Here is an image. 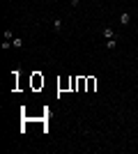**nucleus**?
<instances>
[{
	"instance_id": "obj_5",
	"label": "nucleus",
	"mask_w": 138,
	"mask_h": 154,
	"mask_svg": "<svg viewBox=\"0 0 138 154\" xmlns=\"http://www.w3.org/2000/svg\"><path fill=\"white\" fill-rule=\"evenodd\" d=\"M97 87V78H87V90H95Z\"/></svg>"
},
{
	"instance_id": "obj_1",
	"label": "nucleus",
	"mask_w": 138,
	"mask_h": 154,
	"mask_svg": "<svg viewBox=\"0 0 138 154\" xmlns=\"http://www.w3.org/2000/svg\"><path fill=\"white\" fill-rule=\"evenodd\" d=\"M101 34L106 37V39H115V30H113V28H108V26L101 30Z\"/></svg>"
},
{
	"instance_id": "obj_8",
	"label": "nucleus",
	"mask_w": 138,
	"mask_h": 154,
	"mask_svg": "<svg viewBox=\"0 0 138 154\" xmlns=\"http://www.w3.org/2000/svg\"><path fill=\"white\" fill-rule=\"evenodd\" d=\"M5 39H14V32L12 30H5Z\"/></svg>"
},
{
	"instance_id": "obj_2",
	"label": "nucleus",
	"mask_w": 138,
	"mask_h": 154,
	"mask_svg": "<svg viewBox=\"0 0 138 154\" xmlns=\"http://www.w3.org/2000/svg\"><path fill=\"white\" fill-rule=\"evenodd\" d=\"M129 21H131V14H129V12H122V14H120V23H122V26H129Z\"/></svg>"
},
{
	"instance_id": "obj_3",
	"label": "nucleus",
	"mask_w": 138,
	"mask_h": 154,
	"mask_svg": "<svg viewBox=\"0 0 138 154\" xmlns=\"http://www.w3.org/2000/svg\"><path fill=\"white\" fill-rule=\"evenodd\" d=\"M42 85H44V78L39 74H34L32 76V87H42Z\"/></svg>"
},
{
	"instance_id": "obj_9",
	"label": "nucleus",
	"mask_w": 138,
	"mask_h": 154,
	"mask_svg": "<svg viewBox=\"0 0 138 154\" xmlns=\"http://www.w3.org/2000/svg\"><path fill=\"white\" fill-rule=\"evenodd\" d=\"M78 2H81V0H71V7H78Z\"/></svg>"
},
{
	"instance_id": "obj_7",
	"label": "nucleus",
	"mask_w": 138,
	"mask_h": 154,
	"mask_svg": "<svg viewBox=\"0 0 138 154\" xmlns=\"http://www.w3.org/2000/svg\"><path fill=\"white\" fill-rule=\"evenodd\" d=\"M53 28H55V30H62V21H60V18H55V21H53Z\"/></svg>"
},
{
	"instance_id": "obj_4",
	"label": "nucleus",
	"mask_w": 138,
	"mask_h": 154,
	"mask_svg": "<svg viewBox=\"0 0 138 154\" xmlns=\"http://www.w3.org/2000/svg\"><path fill=\"white\" fill-rule=\"evenodd\" d=\"M12 46H14V48H21V46H23V39H21V37H14V39H12Z\"/></svg>"
},
{
	"instance_id": "obj_6",
	"label": "nucleus",
	"mask_w": 138,
	"mask_h": 154,
	"mask_svg": "<svg viewBox=\"0 0 138 154\" xmlns=\"http://www.w3.org/2000/svg\"><path fill=\"white\" fill-rule=\"evenodd\" d=\"M115 46H117V39H108L106 42V48H115Z\"/></svg>"
}]
</instances>
